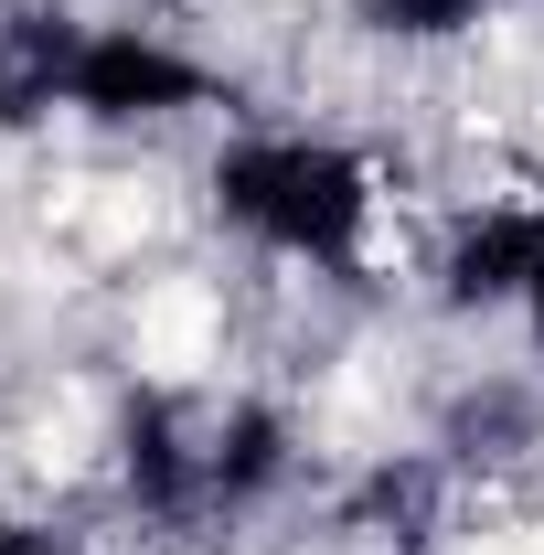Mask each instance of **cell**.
I'll return each instance as SVG.
<instances>
[{
    "mask_svg": "<svg viewBox=\"0 0 544 555\" xmlns=\"http://www.w3.org/2000/svg\"><path fill=\"white\" fill-rule=\"evenodd\" d=\"M118 460L160 524H213V513H246L288 470V427L257 396H139Z\"/></svg>",
    "mask_w": 544,
    "mask_h": 555,
    "instance_id": "7a4b0ae2",
    "label": "cell"
},
{
    "mask_svg": "<svg viewBox=\"0 0 544 555\" xmlns=\"http://www.w3.org/2000/svg\"><path fill=\"white\" fill-rule=\"evenodd\" d=\"M523 321H534V343H544V268H534V288H523Z\"/></svg>",
    "mask_w": 544,
    "mask_h": 555,
    "instance_id": "8992f818",
    "label": "cell"
},
{
    "mask_svg": "<svg viewBox=\"0 0 544 555\" xmlns=\"http://www.w3.org/2000/svg\"><path fill=\"white\" fill-rule=\"evenodd\" d=\"M213 214L268 246L288 268H363L374 257V214H385V182L363 150L310 129H246L213 150Z\"/></svg>",
    "mask_w": 544,
    "mask_h": 555,
    "instance_id": "6da1fadb",
    "label": "cell"
},
{
    "mask_svg": "<svg viewBox=\"0 0 544 555\" xmlns=\"http://www.w3.org/2000/svg\"><path fill=\"white\" fill-rule=\"evenodd\" d=\"M491 0H352V22L363 33H385V43H449V33H470Z\"/></svg>",
    "mask_w": 544,
    "mask_h": 555,
    "instance_id": "277c9868",
    "label": "cell"
},
{
    "mask_svg": "<svg viewBox=\"0 0 544 555\" xmlns=\"http://www.w3.org/2000/svg\"><path fill=\"white\" fill-rule=\"evenodd\" d=\"M544 268V204H480L449 235V299L459 310H523Z\"/></svg>",
    "mask_w": 544,
    "mask_h": 555,
    "instance_id": "3957f363",
    "label": "cell"
},
{
    "mask_svg": "<svg viewBox=\"0 0 544 555\" xmlns=\"http://www.w3.org/2000/svg\"><path fill=\"white\" fill-rule=\"evenodd\" d=\"M0 555H75L54 524H0Z\"/></svg>",
    "mask_w": 544,
    "mask_h": 555,
    "instance_id": "5b68a950",
    "label": "cell"
}]
</instances>
